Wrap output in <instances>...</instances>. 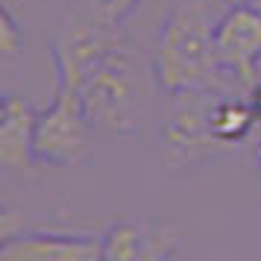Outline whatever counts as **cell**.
Returning a JSON list of instances; mask_svg holds the SVG:
<instances>
[{
    "label": "cell",
    "instance_id": "obj_6",
    "mask_svg": "<svg viewBox=\"0 0 261 261\" xmlns=\"http://www.w3.org/2000/svg\"><path fill=\"white\" fill-rule=\"evenodd\" d=\"M3 261H97L103 258V241L97 235H76V232H18L3 235L0 244Z\"/></svg>",
    "mask_w": 261,
    "mask_h": 261
},
{
    "label": "cell",
    "instance_id": "obj_4",
    "mask_svg": "<svg viewBox=\"0 0 261 261\" xmlns=\"http://www.w3.org/2000/svg\"><path fill=\"white\" fill-rule=\"evenodd\" d=\"M214 50L235 83L249 91L261 71V6L255 0L226 3L214 21Z\"/></svg>",
    "mask_w": 261,
    "mask_h": 261
},
{
    "label": "cell",
    "instance_id": "obj_2",
    "mask_svg": "<svg viewBox=\"0 0 261 261\" xmlns=\"http://www.w3.org/2000/svg\"><path fill=\"white\" fill-rule=\"evenodd\" d=\"M150 80L153 71L147 73L135 44L126 38V33H120L118 41L88 68L76 85L91 126L106 135L135 138L141 132Z\"/></svg>",
    "mask_w": 261,
    "mask_h": 261
},
{
    "label": "cell",
    "instance_id": "obj_11",
    "mask_svg": "<svg viewBox=\"0 0 261 261\" xmlns=\"http://www.w3.org/2000/svg\"><path fill=\"white\" fill-rule=\"evenodd\" d=\"M24 47V30L18 24V18L12 15V9H3L0 18V50H3V59L9 62L15 59Z\"/></svg>",
    "mask_w": 261,
    "mask_h": 261
},
{
    "label": "cell",
    "instance_id": "obj_14",
    "mask_svg": "<svg viewBox=\"0 0 261 261\" xmlns=\"http://www.w3.org/2000/svg\"><path fill=\"white\" fill-rule=\"evenodd\" d=\"M223 3H241V0H223Z\"/></svg>",
    "mask_w": 261,
    "mask_h": 261
},
{
    "label": "cell",
    "instance_id": "obj_5",
    "mask_svg": "<svg viewBox=\"0 0 261 261\" xmlns=\"http://www.w3.org/2000/svg\"><path fill=\"white\" fill-rule=\"evenodd\" d=\"M217 94H179L173 97L176 106L167 115L162 141H165V159L173 167H194L214 155L226 153V147L212 129L208 106Z\"/></svg>",
    "mask_w": 261,
    "mask_h": 261
},
{
    "label": "cell",
    "instance_id": "obj_13",
    "mask_svg": "<svg viewBox=\"0 0 261 261\" xmlns=\"http://www.w3.org/2000/svg\"><path fill=\"white\" fill-rule=\"evenodd\" d=\"M258 182H261V144H258Z\"/></svg>",
    "mask_w": 261,
    "mask_h": 261
},
{
    "label": "cell",
    "instance_id": "obj_9",
    "mask_svg": "<svg viewBox=\"0 0 261 261\" xmlns=\"http://www.w3.org/2000/svg\"><path fill=\"white\" fill-rule=\"evenodd\" d=\"M103 261H135L150 255V223L141 220H120L112 223L100 235Z\"/></svg>",
    "mask_w": 261,
    "mask_h": 261
},
{
    "label": "cell",
    "instance_id": "obj_3",
    "mask_svg": "<svg viewBox=\"0 0 261 261\" xmlns=\"http://www.w3.org/2000/svg\"><path fill=\"white\" fill-rule=\"evenodd\" d=\"M94 132L80 94L73 88L56 85L50 106L38 112L33 129V155L38 167L80 165L94 144Z\"/></svg>",
    "mask_w": 261,
    "mask_h": 261
},
{
    "label": "cell",
    "instance_id": "obj_7",
    "mask_svg": "<svg viewBox=\"0 0 261 261\" xmlns=\"http://www.w3.org/2000/svg\"><path fill=\"white\" fill-rule=\"evenodd\" d=\"M38 109L24 97L3 91L0 106V167L3 173L18 179L36 176L38 162L33 155V129Z\"/></svg>",
    "mask_w": 261,
    "mask_h": 261
},
{
    "label": "cell",
    "instance_id": "obj_1",
    "mask_svg": "<svg viewBox=\"0 0 261 261\" xmlns=\"http://www.w3.org/2000/svg\"><path fill=\"white\" fill-rule=\"evenodd\" d=\"M214 21L212 0L170 3L150 62L153 83L162 94H232L238 83L217 59Z\"/></svg>",
    "mask_w": 261,
    "mask_h": 261
},
{
    "label": "cell",
    "instance_id": "obj_10",
    "mask_svg": "<svg viewBox=\"0 0 261 261\" xmlns=\"http://www.w3.org/2000/svg\"><path fill=\"white\" fill-rule=\"evenodd\" d=\"M141 3L144 0H83V12L88 18H94L97 24L123 30V24L135 15Z\"/></svg>",
    "mask_w": 261,
    "mask_h": 261
},
{
    "label": "cell",
    "instance_id": "obj_8",
    "mask_svg": "<svg viewBox=\"0 0 261 261\" xmlns=\"http://www.w3.org/2000/svg\"><path fill=\"white\" fill-rule=\"evenodd\" d=\"M208 120H212L214 135L232 150L252 132V126L258 123V115H255V109L249 103V97L241 100V97H232V94H217L212 97Z\"/></svg>",
    "mask_w": 261,
    "mask_h": 261
},
{
    "label": "cell",
    "instance_id": "obj_12",
    "mask_svg": "<svg viewBox=\"0 0 261 261\" xmlns=\"http://www.w3.org/2000/svg\"><path fill=\"white\" fill-rule=\"evenodd\" d=\"M247 97H249V103H252V109H255V115H258V123H261V80L252 88L247 91Z\"/></svg>",
    "mask_w": 261,
    "mask_h": 261
}]
</instances>
